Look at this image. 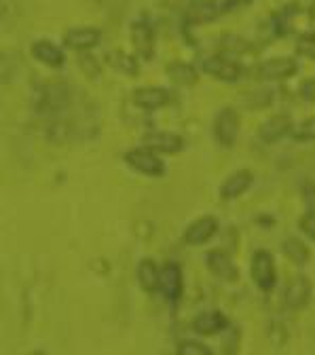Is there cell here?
I'll return each mask as SVG.
<instances>
[{
  "label": "cell",
  "mask_w": 315,
  "mask_h": 355,
  "mask_svg": "<svg viewBox=\"0 0 315 355\" xmlns=\"http://www.w3.org/2000/svg\"><path fill=\"white\" fill-rule=\"evenodd\" d=\"M248 3H252V0H229V5H231L233 9H237V7H244V5H248Z\"/></svg>",
  "instance_id": "cell-33"
},
{
  "label": "cell",
  "mask_w": 315,
  "mask_h": 355,
  "mask_svg": "<svg viewBox=\"0 0 315 355\" xmlns=\"http://www.w3.org/2000/svg\"><path fill=\"white\" fill-rule=\"evenodd\" d=\"M159 294L165 298L167 304L176 306L185 296V271L180 262L167 260L161 264V288Z\"/></svg>",
  "instance_id": "cell-8"
},
{
  "label": "cell",
  "mask_w": 315,
  "mask_h": 355,
  "mask_svg": "<svg viewBox=\"0 0 315 355\" xmlns=\"http://www.w3.org/2000/svg\"><path fill=\"white\" fill-rule=\"evenodd\" d=\"M300 197H303V203H305L307 211L315 214V184H305L303 191H300Z\"/></svg>",
  "instance_id": "cell-30"
},
{
  "label": "cell",
  "mask_w": 315,
  "mask_h": 355,
  "mask_svg": "<svg viewBox=\"0 0 315 355\" xmlns=\"http://www.w3.org/2000/svg\"><path fill=\"white\" fill-rule=\"evenodd\" d=\"M250 275L260 292L264 294L273 292L278 286V264H275L273 254L264 248L256 250L250 260Z\"/></svg>",
  "instance_id": "cell-7"
},
{
  "label": "cell",
  "mask_w": 315,
  "mask_h": 355,
  "mask_svg": "<svg viewBox=\"0 0 315 355\" xmlns=\"http://www.w3.org/2000/svg\"><path fill=\"white\" fill-rule=\"evenodd\" d=\"M106 64L123 76H129V78L140 76V64L142 62L138 60L136 53H129L125 49H110L106 53Z\"/></svg>",
  "instance_id": "cell-21"
},
{
  "label": "cell",
  "mask_w": 315,
  "mask_h": 355,
  "mask_svg": "<svg viewBox=\"0 0 315 355\" xmlns=\"http://www.w3.org/2000/svg\"><path fill=\"white\" fill-rule=\"evenodd\" d=\"M205 269L210 271V275L222 284H233L239 279V269L233 260V256L227 250L214 248L205 254Z\"/></svg>",
  "instance_id": "cell-11"
},
{
  "label": "cell",
  "mask_w": 315,
  "mask_h": 355,
  "mask_svg": "<svg viewBox=\"0 0 315 355\" xmlns=\"http://www.w3.org/2000/svg\"><path fill=\"white\" fill-rule=\"evenodd\" d=\"M220 229V222L214 214H203L195 218L191 225L182 231V243L189 248H201L210 243Z\"/></svg>",
  "instance_id": "cell-12"
},
{
  "label": "cell",
  "mask_w": 315,
  "mask_h": 355,
  "mask_svg": "<svg viewBox=\"0 0 315 355\" xmlns=\"http://www.w3.org/2000/svg\"><path fill=\"white\" fill-rule=\"evenodd\" d=\"M163 72L169 78V83L176 85V87H195L199 83V78H201L199 66H193V64L182 62V60L167 62Z\"/></svg>",
  "instance_id": "cell-20"
},
{
  "label": "cell",
  "mask_w": 315,
  "mask_h": 355,
  "mask_svg": "<svg viewBox=\"0 0 315 355\" xmlns=\"http://www.w3.org/2000/svg\"><path fill=\"white\" fill-rule=\"evenodd\" d=\"M78 64H80V70L87 74V76H100L102 74V68H100V62L96 58H92V51H87V53H78Z\"/></svg>",
  "instance_id": "cell-28"
},
{
  "label": "cell",
  "mask_w": 315,
  "mask_h": 355,
  "mask_svg": "<svg viewBox=\"0 0 315 355\" xmlns=\"http://www.w3.org/2000/svg\"><path fill=\"white\" fill-rule=\"evenodd\" d=\"M229 11H233L229 0H193V3L185 9L182 24L187 28L207 26V24H214L216 19H220L222 15H227Z\"/></svg>",
  "instance_id": "cell-5"
},
{
  "label": "cell",
  "mask_w": 315,
  "mask_h": 355,
  "mask_svg": "<svg viewBox=\"0 0 315 355\" xmlns=\"http://www.w3.org/2000/svg\"><path fill=\"white\" fill-rule=\"evenodd\" d=\"M199 70H201V74H205L218 83H227V85L239 83L248 72V68L244 66L241 60L222 55V53H212V55L201 58Z\"/></svg>",
  "instance_id": "cell-2"
},
{
  "label": "cell",
  "mask_w": 315,
  "mask_h": 355,
  "mask_svg": "<svg viewBox=\"0 0 315 355\" xmlns=\"http://www.w3.org/2000/svg\"><path fill=\"white\" fill-rule=\"evenodd\" d=\"M298 231H300L307 239L315 241V214H313V211H305V214L298 218Z\"/></svg>",
  "instance_id": "cell-29"
},
{
  "label": "cell",
  "mask_w": 315,
  "mask_h": 355,
  "mask_svg": "<svg viewBox=\"0 0 315 355\" xmlns=\"http://www.w3.org/2000/svg\"><path fill=\"white\" fill-rule=\"evenodd\" d=\"M244 106L248 110H264V108H271L275 104V92L271 89H254V92H248L241 98Z\"/></svg>",
  "instance_id": "cell-24"
},
{
  "label": "cell",
  "mask_w": 315,
  "mask_h": 355,
  "mask_svg": "<svg viewBox=\"0 0 315 355\" xmlns=\"http://www.w3.org/2000/svg\"><path fill=\"white\" fill-rule=\"evenodd\" d=\"M292 129H294L292 116L280 112V114H273V116H269L260 123L258 140L262 144H278L286 138H292Z\"/></svg>",
  "instance_id": "cell-14"
},
{
  "label": "cell",
  "mask_w": 315,
  "mask_h": 355,
  "mask_svg": "<svg viewBox=\"0 0 315 355\" xmlns=\"http://www.w3.org/2000/svg\"><path fill=\"white\" fill-rule=\"evenodd\" d=\"M294 7L305 11V13H313L315 11V0H294Z\"/></svg>",
  "instance_id": "cell-32"
},
{
  "label": "cell",
  "mask_w": 315,
  "mask_h": 355,
  "mask_svg": "<svg viewBox=\"0 0 315 355\" xmlns=\"http://www.w3.org/2000/svg\"><path fill=\"white\" fill-rule=\"evenodd\" d=\"M292 138L296 142H313L315 140V116L305 119L303 123L294 125L292 129Z\"/></svg>",
  "instance_id": "cell-27"
},
{
  "label": "cell",
  "mask_w": 315,
  "mask_h": 355,
  "mask_svg": "<svg viewBox=\"0 0 315 355\" xmlns=\"http://www.w3.org/2000/svg\"><path fill=\"white\" fill-rule=\"evenodd\" d=\"M313 298V284L307 275H294L284 288V304L290 311L305 309Z\"/></svg>",
  "instance_id": "cell-17"
},
{
  "label": "cell",
  "mask_w": 315,
  "mask_h": 355,
  "mask_svg": "<svg viewBox=\"0 0 315 355\" xmlns=\"http://www.w3.org/2000/svg\"><path fill=\"white\" fill-rule=\"evenodd\" d=\"M241 133V114L235 106H222L212 119V138L220 148H233Z\"/></svg>",
  "instance_id": "cell-3"
},
{
  "label": "cell",
  "mask_w": 315,
  "mask_h": 355,
  "mask_svg": "<svg viewBox=\"0 0 315 355\" xmlns=\"http://www.w3.org/2000/svg\"><path fill=\"white\" fill-rule=\"evenodd\" d=\"M216 47L218 51L216 53H222V55H229V58H237L241 60L244 55H250V53H256V47L248 40V38H241L237 34H227L216 40Z\"/></svg>",
  "instance_id": "cell-22"
},
{
  "label": "cell",
  "mask_w": 315,
  "mask_h": 355,
  "mask_svg": "<svg viewBox=\"0 0 315 355\" xmlns=\"http://www.w3.org/2000/svg\"><path fill=\"white\" fill-rule=\"evenodd\" d=\"M258 83H284L298 74V62L292 55H278L262 60L252 70Z\"/></svg>",
  "instance_id": "cell-6"
},
{
  "label": "cell",
  "mask_w": 315,
  "mask_h": 355,
  "mask_svg": "<svg viewBox=\"0 0 315 355\" xmlns=\"http://www.w3.org/2000/svg\"><path fill=\"white\" fill-rule=\"evenodd\" d=\"M296 53L315 62V32H303L296 38Z\"/></svg>",
  "instance_id": "cell-26"
},
{
  "label": "cell",
  "mask_w": 315,
  "mask_h": 355,
  "mask_svg": "<svg viewBox=\"0 0 315 355\" xmlns=\"http://www.w3.org/2000/svg\"><path fill=\"white\" fill-rule=\"evenodd\" d=\"M131 104L142 112H159L173 104V92L167 87H138L131 92Z\"/></svg>",
  "instance_id": "cell-9"
},
{
  "label": "cell",
  "mask_w": 315,
  "mask_h": 355,
  "mask_svg": "<svg viewBox=\"0 0 315 355\" xmlns=\"http://www.w3.org/2000/svg\"><path fill=\"white\" fill-rule=\"evenodd\" d=\"M176 353H180V355H212L214 349L199 338H189V340L185 338L176 345Z\"/></svg>",
  "instance_id": "cell-25"
},
{
  "label": "cell",
  "mask_w": 315,
  "mask_h": 355,
  "mask_svg": "<svg viewBox=\"0 0 315 355\" xmlns=\"http://www.w3.org/2000/svg\"><path fill=\"white\" fill-rule=\"evenodd\" d=\"M136 282L148 296L159 294L161 288V264L153 258H142L136 266Z\"/></svg>",
  "instance_id": "cell-19"
},
{
  "label": "cell",
  "mask_w": 315,
  "mask_h": 355,
  "mask_svg": "<svg viewBox=\"0 0 315 355\" xmlns=\"http://www.w3.org/2000/svg\"><path fill=\"white\" fill-rule=\"evenodd\" d=\"M254 187V173L250 169H237L220 182L218 195L222 201H235Z\"/></svg>",
  "instance_id": "cell-18"
},
{
  "label": "cell",
  "mask_w": 315,
  "mask_h": 355,
  "mask_svg": "<svg viewBox=\"0 0 315 355\" xmlns=\"http://www.w3.org/2000/svg\"><path fill=\"white\" fill-rule=\"evenodd\" d=\"M129 42L133 53L142 64H148L157 55V30L153 21L144 15L136 17L129 24Z\"/></svg>",
  "instance_id": "cell-4"
},
{
  "label": "cell",
  "mask_w": 315,
  "mask_h": 355,
  "mask_svg": "<svg viewBox=\"0 0 315 355\" xmlns=\"http://www.w3.org/2000/svg\"><path fill=\"white\" fill-rule=\"evenodd\" d=\"M282 250H284V256H286L292 264H296V266H305V264H309V260H311V250H309L307 243H305L303 239H298V237H288V239L282 243Z\"/></svg>",
  "instance_id": "cell-23"
},
{
  "label": "cell",
  "mask_w": 315,
  "mask_h": 355,
  "mask_svg": "<svg viewBox=\"0 0 315 355\" xmlns=\"http://www.w3.org/2000/svg\"><path fill=\"white\" fill-rule=\"evenodd\" d=\"M66 47L64 44H58L56 40H49V38H36L30 42V55L51 70H62L66 66Z\"/></svg>",
  "instance_id": "cell-13"
},
{
  "label": "cell",
  "mask_w": 315,
  "mask_h": 355,
  "mask_svg": "<svg viewBox=\"0 0 315 355\" xmlns=\"http://www.w3.org/2000/svg\"><path fill=\"white\" fill-rule=\"evenodd\" d=\"M300 96H303L307 102L315 104V78H307V80L300 85Z\"/></svg>",
  "instance_id": "cell-31"
},
{
  "label": "cell",
  "mask_w": 315,
  "mask_h": 355,
  "mask_svg": "<svg viewBox=\"0 0 315 355\" xmlns=\"http://www.w3.org/2000/svg\"><path fill=\"white\" fill-rule=\"evenodd\" d=\"M231 326L229 318L222 313V311H216V309H210V311H201L197 313L193 320H191V330L197 334V336H218L222 332H227Z\"/></svg>",
  "instance_id": "cell-16"
},
{
  "label": "cell",
  "mask_w": 315,
  "mask_h": 355,
  "mask_svg": "<svg viewBox=\"0 0 315 355\" xmlns=\"http://www.w3.org/2000/svg\"><path fill=\"white\" fill-rule=\"evenodd\" d=\"M123 163L138 175L151 178V180H159L167 173V165L163 155L155 153L153 148L140 144V146H131L123 153Z\"/></svg>",
  "instance_id": "cell-1"
},
{
  "label": "cell",
  "mask_w": 315,
  "mask_h": 355,
  "mask_svg": "<svg viewBox=\"0 0 315 355\" xmlns=\"http://www.w3.org/2000/svg\"><path fill=\"white\" fill-rule=\"evenodd\" d=\"M100 42H102V30L96 26H72L62 34V44L74 53L94 51Z\"/></svg>",
  "instance_id": "cell-10"
},
{
  "label": "cell",
  "mask_w": 315,
  "mask_h": 355,
  "mask_svg": "<svg viewBox=\"0 0 315 355\" xmlns=\"http://www.w3.org/2000/svg\"><path fill=\"white\" fill-rule=\"evenodd\" d=\"M142 144L153 148L155 153L163 155V157H176L185 150L187 142L185 138L180 136L176 131H161V129H155V131H148L146 136L142 138Z\"/></svg>",
  "instance_id": "cell-15"
}]
</instances>
